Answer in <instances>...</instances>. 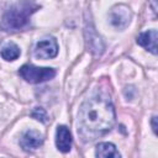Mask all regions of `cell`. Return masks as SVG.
I'll return each instance as SVG.
<instances>
[{"label": "cell", "mask_w": 158, "mask_h": 158, "mask_svg": "<svg viewBox=\"0 0 158 158\" xmlns=\"http://www.w3.org/2000/svg\"><path fill=\"white\" fill-rule=\"evenodd\" d=\"M110 19H111V23L115 27L125 28L132 19V12L126 5H118L112 9L110 14Z\"/></svg>", "instance_id": "cell-5"}, {"label": "cell", "mask_w": 158, "mask_h": 158, "mask_svg": "<svg viewBox=\"0 0 158 158\" xmlns=\"http://www.w3.org/2000/svg\"><path fill=\"white\" fill-rule=\"evenodd\" d=\"M33 54L38 59H49L54 58L58 54V43L53 37L43 38L38 41L35 46Z\"/></svg>", "instance_id": "cell-4"}, {"label": "cell", "mask_w": 158, "mask_h": 158, "mask_svg": "<svg viewBox=\"0 0 158 158\" xmlns=\"http://www.w3.org/2000/svg\"><path fill=\"white\" fill-rule=\"evenodd\" d=\"M31 116L36 120H38L40 122H47L48 121V115H47V111L42 107H35L31 112Z\"/></svg>", "instance_id": "cell-12"}, {"label": "cell", "mask_w": 158, "mask_h": 158, "mask_svg": "<svg viewBox=\"0 0 158 158\" xmlns=\"http://www.w3.org/2000/svg\"><path fill=\"white\" fill-rule=\"evenodd\" d=\"M43 143V136L36 130H27L20 138V146L25 151H32L38 148Z\"/></svg>", "instance_id": "cell-6"}, {"label": "cell", "mask_w": 158, "mask_h": 158, "mask_svg": "<svg viewBox=\"0 0 158 158\" xmlns=\"http://www.w3.org/2000/svg\"><path fill=\"white\" fill-rule=\"evenodd\" d=\"M86 41H88V46L90 48L91 52H94L95 54H100L104 51V44L101 38L96 35L95 28L93 26H90L89 28H86Z\"/></svg>", "instance_id": "cell-9"}, {"label": "cell", "mask_w": 158, "mask_h": 158, "mask_svg": "<svg viewBox=\"0 0 158 158\" xmlns=\"http://www.w3.org/2000/svg\"><path fill=\"white\" fill-rule=\"evenodd\" d=\"M40 9V5H37L33 1L28 0H21L10 6L6 12L2 16L0 27L4 31H19L23 28L33 12H36Z\"/></svg>", "instance_id": "cell-2"}, {"label": "cell", "mask_w": 158, "mask_h": 158, "mask_svg": "<svg viewBox=\"0 0 158 158\" xmlns=\"http://www.w3.org/2000/svg\"><path fill=\"white\" fill-rule=\"evenodd\" d=\"M19 74L25 79L26 81L31 84H38L47 81L56 75V70L53 68H47V67H36L32 64H25L20 68Z\"/></svg>", "instance_id": "cell-3"}, {"label": "cell", "mask_w": 158, "mask_h": 158, "mask_svg": "<svg viewBox=\"0 0 158 158\" xmlns=\"http://www.w3.org/2000/svg\"><path fill=\"white\" fill-rule=\"evenodd\" d=\"M95 156L96 157H102V158H107V157H115L118 158L120 153L116 149L115 144L110 143V142H101L96 146L95 149Z\"/></svg>", "instance_id": "cell-10"}, {"label": "cell", "mask_w": 158, "mask_h": 158, "mask_svg": "<svg viewBox=\"0 0 158 158\" xmlns=\"http://www.w3.org/2000/svg\"><path fill=\"white\" fill-rule=\"evenodd\" d=\"M20 48L17 44L12 43V42H7L5 43L1 49H0V54L5 60H15L20 57Z\"/></svg>", "instance_id": "cell-11"}, {"label": "cell", "mask_w": 158, "mask_h": 158, "mask_svg": "<svg viewBox=\"0 0 158 158\" xmlns=\"http://www.w3.org/2000/svg\"><path fill=\"white\" fill-rule=\"evenodd\" d=\"M56 146L63 153H67V152L70 151V148H72V133H70V131L67 126L60 125V126L57 127Z\"/></svg>", "instance_id": "cell-7"}, {"label": "cell", "mask_w": 158, "mask_h": 158, "mask_svg": "<svg viewBox=\"0 0 158 158\" xmlns=\"http://www.w3.org/2000/svg\"><path fill=\"white\" fill-rule=\"evenodd\" d=\"M115 123V109L105 93L86 98L78 112V133L84 142L94 141L107 133Z\"/></svg>", "instance_id": "cell-1"}, {"label": "cell", "mask_w": 158, "mask_h": 158, "mask_svg": "<svg viewBox=\"0 0 158 158\" xmlns=\"http://www.w3.org/2000/svg\"><path fill=\"white\" fill-rule=\"evenodd\" d=\"M156 120H157V117H156V116H153V117H152V128H153L154 133L157 132V125H156Z\"/></svg>", "instance_id": "cell-13"}, {"label": "cell", "mask_w": 158, "mask_h": 158, "mask_svg": "<svg viewBox=\"0 0 158 158\" xmlns=\"http://www.w3.org/2000/svg\"><path fill=\"white\" fill-rule=\"evenodd\" d=\"M137 43L149 51L153 54H157V31L156 30H148L142 32L137 37Z\"/></svg>", "instance_id": "cell-8"}]
</instances>
